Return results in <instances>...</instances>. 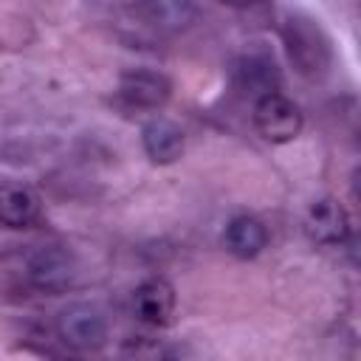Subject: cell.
Returning a JSON list of instances; mask_svg holds the SVG:
<instances>
[{"mask_svg":"<svg viewBox=\"0 0 361 361\" xmlns=\"http://www.w3.org/2000/svg\"><path fill=\"white\" fill-rule=\"evenodd\" d=\"M141 141L152 164H175L183 155V130L164 116H155L144 124Z\"/></svg>","mask_w":361,"mask_h":361,"instance_id":"obj_9","label":"cell"},{"mask_svg":"<svg viewBox=\"0 0 361 361\" xmlns=\"http://www.w3.org/2000/svg\"><path fill=\"white\" fill-rule=\"evenodd\" d=\"M254 127L271 144H288L302 133V110L293 99L276 93L259 96L254 102Z\"/></svg>","mask_w":361,"mask_h":361,"instance_id":"obj_2","label":"cell"},{"mask_svg":"<svg viewBox=\"0 0 361 361\" xmlns=\"http://www.w3.org/2000/svg\"><path fill=\"white\" fill-rule=\"evenodd\" d=\"M141 14L161 31H183L195 23V0H141Z\"/></svg>","mask_w":361,"mask_h":361,"instance_id":"obj_12","label":"cell"},{"mask_svg":"<svg viewBox=\"0 0 361 361\" xmlns=\"http://www.w3.org/2000/svg\"><path fill=\"white\" fill-rule=\"evenodd\" d=\"M25 276L31 282L34 290L39 293H62L71 288L73 276H76V262L73 257L59 248V245H42L37 248L31 257H28V265H25Z\"/></svg>","mask_w":361,"mask_h":361,"instance_id":"obj_4","label":"cell"},{"mask_svg":"<svg viewBox=\"0 0 361 361\" xmlns=\"http://www.w3.org/2000/svg\"><path fill=\"white\" fill-rule=\"evenodd\" d=\"M42 212V200L31 186L8 183L0 186V226L6 228H25Z\"/></svg>","mask_w":361,"mask_h":361,"instance_id":"obj_10","label":"cell"},{"mask_svg":"<svg viewBox=\"0 0 361 361\" xmlns=\"http://www.w3.org/2000/svg\"><path fill=\"white\" fill-rule=\"evenodd\" d=\"M223 6H231V8H251V6H257L259 0H220Z\"/></svg>","mask_w":361,"mask_h":361,"instance_id":"obj_13","label":"cell"},{"mask_svg":"<svg viewBox=\"0 0 361 361\" xmlns=\"http://www.w3.org/2000/svg\"><path fill=\"white\" fill-rule=\"evenodd\" d=\"M234 85L240 93H245L251 99L276 93L279 90V68H276L274 56L265 51L243 54L234 62Z\"/></svg>","mask_w":361,"mask_h":361,"instance_id":"obj_7","label":"cell"},{"mask_svg":"<svg viewBox=\"0 0 361 361\" xmlns=\"http://www.w3.org/2000/svg\"><path fill=\"white\" fill-rule=\"evenodd\" d=\"M226 248L240 257V259H254L265 245H268V228L251 217V214H240V217H231L228 226H226Z\"/></svg>","mask_w":361,"mask_h":361,"instance_id":"obj_11","label":"cell"},{"mask_svg":"<svg viewBox=\"0 0 361 361\" xmlns=\"http://www.w3.org/2000/svg\"><path fill=\"white\" fill-rule=\"evenodd\" d=\"M305 231L322 245H338L350 237V214L336 197H319L305 212Z\"/></svg>","mask_w":361,"mask_h":361,"instance_id":"obj_6","label":"cell"},{"mask_svg":"<svg viewBox=\"0 0 361 361\" xmlns=\"http://www.w3.org/2000/svg\"><path fill=\"white\" fill-rule=\"evenodd\" d=\"M282 42L290 65L299 76L316 82L324 79L333 68V42L327 31L310 14H290L282 25Z\"/></svg>","mask_w":361,"mask_h":361,"instance_id":"obj_1","label":"cell"},{"mask_svg":"<svg viewBox=\"0 0 361 361\" xmlns=\"http://www.w3.org/2000/svg\"><path fill=\"white\" fill-rule=\"evenodd\" d=\"M56 333L68 347L79 353H90L107 341V322L93 305L76 302L56 316Z\"/></svg>","mask_w":361,"mask_h":361,"instance_id":"obj_3","label":"cell"},{"mask_svg":"<svg viewBox=\"0 0 361 361\" xmlns=\"http://www.w3.org/2000/svg\"><path fill=\"white\" fill-rule=\"evenodd\" d=\"M118 96L124 104L138 110H158L172 96V82L166 73L152 68H133L124 71L118 79Z\"/></svg>","mask_w":361,"mask_h":361,"instance_id":"obj_5","label":"cell"},{"mask_svg":"<svg viewBox=\"0 0 361 361\" xmlns=\"http://www.w3.org/2000/svg\"><path fill=\"white\" fill-rule=\"evenodd\" d=\"M133 310L138 322L149 327H166L175 313V288L161 276L141 282L133 293Z\"/></svg>","mask_w":361,"mask_h":361,"instance_id":"obj_8","label":"cell"}]
</instances>
